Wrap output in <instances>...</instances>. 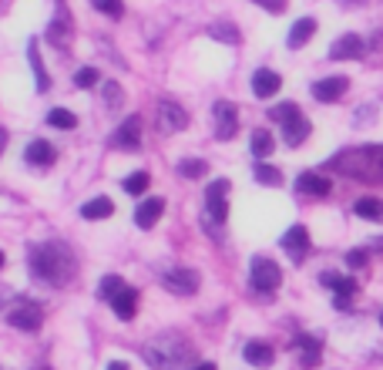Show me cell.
<instances>
[{"instance_id": "cell-1", "label": "cell", "mask_w": 383, "mask_h": 370, "mask_svg": "<svg viewBox=\"0 0 383 370\" xmlns=\"http://www.w3.org/2000/svg\"><path fill=\"white\" fill-rule=\"evenodd\" d=\"M27 263H31V273L38 276L40 283H47V286H64L77 270V259L71 253V246L61 242V239H47V242L31 246Z\"/></svg>"}, {"instance_id": "cell-2", "label": "cell", "mask_w": 383, "mask_h": 370, "mask_svg": "<svg viewBox=\"0 0 383 370\" xmlns=\"http://www.w3.org/2000/svg\"><path fill=\"white\" fill-rule=\"evenodd\" d=\"M329 169L357 182H383V145H357L336 158H329Z\"/></svg>"}, {"instance_id": "cell-3", "label": "cell", "mask_w": 383, "mask_h": 370, "mask_svg": "<svg viewBox=\"0 0 383 370\" xmlns=\"http://www.w3.org/2000/svg\"><path fill=\"white\" fill-rule=\"evenodd\" d=\"M141 353H145V360H148L152 370H178L185 367V360H189V340L182 333L165 330L158 337H152Z\"/></svg>"}, {"instance_id": "cell-4", "label": "cell", "mask_w": 383, "mask_h": 370, "mask_svg": "<svg viewBox=\"0 0 383 370\" xmlns=\"http://www.w3.org/2000/svg\"><path fill=\"white\" fill-rule=\"evenodd\" d=\"M249 283L252 290L259 293H272L279 283H283V270L272 263V259H263V256H256L252 259V270H249Z\"/></svg>"}, {"instance_id": "cell-5", "label": "cell", "mask_w": 383, "mask_h": 370, "mask_svg": "<svg viewBox=\"0 0 383 370\" xmlns=\"http://www.w3.org/2000/svg\"><path fill=\"white\" fill-rule=\"evenodd\" d=\"M162 283H165V290H172L175 296H192V293L198 290V273L192 270V266H172V270H165L162 273Z\"/></svg>"}, {"instance_id": "cell-6", "label": "cell", "mask_w": 383, "mask_h": 370, "mask_svg": "<svg viewBox=\"0 0 383 370\" xmlns=\"http://www.w3.org/2000/svg\"><path fill=\"white\" fill-rule=\"evenodd\" d=\"M212 121H215V138H219V141H232L235 132H239V111H235L232 101H215Z\"/></svg>"}, {"instance_id": "cell-7", "label": "cell", "mask_w": 383, "mask_h": 370, "mask_svg": "<svg viewBox=\"0 0 383 370\" xmlns=\"http://www.w3.org/2000/svg\"><path fill=\"white\" fill-rule=\"evenodd\" d=\"M185 125H189V115H185L182 105H175V101H158V132H162V135H178Z\"/></svg>"}, {"instance_id": "cell-8", "label": "cell", "mask_w": 383, "mask_h": 370, "mask_svg": "<svg viewBox=\"0 0 383 370\" xmlns=\"http://www.w3.org/2000/svg\"><path fill=\"white\" fill-rule=\"evenodd\" d=\"M226 195H229V182L226 178H215L209 189H205V213H209V219H215L219 226L226 222V215H229V202H226Z\"/></svg>"}, {"instance_id": "cell-9", "label": "cell", "mask_w": 383, "mask_h": 370, "mask_svg": "<svg viewBox=\"0 0 383 370\" xmlns=\"http://www.w3.org/2000/svg\"><path fill=\"white\" fill-rule=\"evenodd\" d=\"M320 283L336 293V300H333V303H336L340 310H346V307L353 303V296L360 293L357 279H350V276H340V273H320Z\"/></svg>"}, {"instance_id": "cell-10", "label": "cell", "mask_w": 383, "mask_h": 370, "mask_svg": "<svg viewBox=\"0 0 383 370\" xmlns=\"http://www.w3.org/2000/svg\"><path fill=\"white\" fill-rule=\"evenodd\" d=\"M111 145L121 148V152H134L138 145H141V118L138 115H128L121 125H118L115 138H111Z\"/></svg>"}, {"instance_id": "cell-11", "label": "cell", "mask_w": 383, "mask_h": 370, "mask_svg": "<svg viewBox=\"0 0 383 370\" xmlns=\"http://www.w3.org/2000/svg\"><path fill=\"white\" fill-rule=\"evenodd\" d=\"M7 323L17 327V330L34 333V330H40V323H44V313H40V307H34V303H20L17 310H10Z\"/></svg>"}, {"instance_id": "cell-12", "label": "cell", "mask_w": 383, "mask_h": 370, "mask_svg": "<svg viewBox=\"0 0 383 370\" xmlns=\"http://www.w3.org/2000/svg\"><path fill=\"white\" fill-rule=\"evenodd\" d=\"M364 54H366V44L357 34H343V38L333 40V47H329V58L333 61H357Z\"/></svg>"}, {"instance_id": "cell-13", "label": "cell", "mask_w": 383, "mask_h": 370, "mask_svg": "<svg viewBox=\"0 0 383 370\" xmlns=\"http://www.w3.org/2000/svg\"><path fill=\"white\" fill-rule=\"evenodd\" d=\"M71 34H75V27H71V14L61 7V14L51 20V27H47V40L61 47V51H68L71 47Z\"/></svg>"}, {"instance_id": "cell-14", "label": "cell", "mask_w": 383, "mask_h": 370, "mask_svg": "<svg viewBox=\"0 0 383 370\" xmlns=\"http://www.w3.org/2000/svg\"><path fill=\"white\" fill-rule=\"evenodd\" d=\"M292 347L299 350V364H303L306 370L320 367V360H323V344H320L316 337H306V333H303V337L292 340Z\"/></svg>"}, {"instance_id": "cell-15", "label": "cell", "mask_w": 383, "mask_h": 370, "mask_svg": "<svg viewBox=\"0 0 383 370\" xmlns=\"http://www.w3.org/2000/svg\"><path fill=\"white\" fill-rule=\"evenodd\" d=\"M279 242H283V249H286V253L299 263V259L309 253V229H306V226H292V229H289Z\"/></svg>"}, {"instance_id": "cell-16", "label": "cell", "mask_w": 383, "mask_h": 370, "mask_svg": "<svg viewBox=\"0 0 383 370\" xmlns=\"http://www.w3.org/2000/svg\"><path fill=\"white\" fill-rule=\"evenodd\" d=\"M346 88H350V81L343 75H333V78H323L313 84V98L316 101H336V98L346 95Z\"/></svg>"}, {"instance_id": "cell-17", "label": "cell", "mask_w": 383, "mask_h": 370, "mask_svg": "<svg viewBox=\"0 0 383 370\" xmlns=\"http://www.w3.org/2000/svg\"><path fill=\"white\" fill-rule=\"evenodd\" d=\"M296 189L303 195H313V199H326V195L333 192V182L326 176H316V172H303V176L296 178Z\"/></svg>"}, {"instance_id": "cell-18", "label": "cell", "mask_w": 383, "mask_h": 370, "mask_svg": "<svg viewBox=\"0 0 383 370\" xmlns=\"http://www.w3.org/2000/svg\"><path fill=\"white\" fill-rule=\"evenodd\" d=\"M279 88H283V78H279L276 71H269V68H259V71L252 75V95L256 98H272Z\"/></svg>"}, {"instance_id": "cell-19", "label": "cell", "mask_w": 383, "mask_h": 370, "mask_svg": "<svg viewBox=\"0 0 383 370\" xmlns=\"http://www.w3.org/2000/svg\"><path fill=\"white\" fill-rule=\"evenodd\" d=\"M242 357H246V364H252V367H269L276 360V350L269 347L266 340H249L242 347Z\"/></svg>"}, {"instance_id": "cell-20", "label": "cell", "mask_w": 383, "mask_h": 370, "mask_svg": "<svg viewBox=\"0 0 383 370\" xmlns=\"http://www.w3.org/2000/svg\"><path fill=\"white\" fill-rule=\"evenodd\" d=\"M162 213H165V199H145V202L138 206V213H134L138 229H152L155 222L162 219Z\"/></svg>"}, {"instance_id": "cell-21", "label": "cell", "mask_w": 383, "mask_h": 370, "mask_svg": "<svg viewBox=\"0 0 383 370\" xmlns=\"http://www.w3.org/2000/svg\"><path fill=\"white\" fill-rule=\"evenodd\" d=\"M24 158H27L31 165H40V169H47V165H51V162H54L58 155H54V145H51V141H44V138H34V141L24 148Z\"/></svg>"}, {"instance_id": "cell-22", "label": "cell", "mask_w": 383, "mask_h": 370, "mask_svg": "<svg viewBox=\"0 0 383 370\" xmlns=\"http://www.w3.org/2000/svg\"><path fill=\"white\" fill-rule=\"evenodd\" d=\"M134 307H138V290H132V286H121V290L111 296V310H115L121 320H132Z\"/></svg>"}, {"instance_id": "cell-23", "label": "cell", "mask_w": 383, "mask_h": 370, "mask_svg": "<svg viewBox=\"0 0 383 370\" xmlns=\"http://www.w3.org/2000/svg\"><path fill=\"white\" fill-rule=\"evenodd\" d=\"M283 138H286V145H303L309 138V121L303 115H292L289 121H283Z\"/></svg>"}, {"instance_id": "cell-24", "label": "cell", "mask_w": 383, "mask_h": 370, "mask_svg": "<svg viewBox=\"0 0 383 370\" xmlns=\"http://www.w3.org/2000/svg\"><path fill=\"white\" fill-rule=\"evenodd\" d=\"M27 61H31V68H34V78H38V91H47V88H51V78H47V68H44V61H40L38 38H31V44H27Z\"/></svg>"}, {"instance_id": "cell-25", "label": "cell", "mask_w": 383, "mask_h": 370, "mask_svg": "<svg viewBox=\"0 0 383 370\" xmlns=\"http://www.w3.org/2000/svg\"><path fill=\"white\" fill-rule=\"evenodd\" d=\"M111 213H115V202H111L108 195H97V199H91V202L81 206V215L91 219V222H95V219H108Z\"/></svg>"}, {"instance_id": "cell-26", "label": "cell", "mask_w": 383, "mask_h": 370, "mask_svg": "<svg viewBox=\"0 0 383 370\" xmlns=\"http://www.w3.org/2000/svg\"><path fill=\"white\" fill-rule=\"evenodd\" d=\"M313 34H316V20L303 17V20H296V24H292V31H289L286 40H289V47H303V44H306Z\"/></svg>"}, {"instance_id": "cell-27", "label": "cell", "mask_w": 383, "mask_h": 370, "mask_svg": "<svg viewBox=\"0 0 383 370\" xmlns=\"http://www.w3.org/2000/svg\"><path fill=\"white\" fill-rule=\"evenodd\" d=\"M353 213L360 215V219H366V222H383V202L373 199V195H366V199H360L353 206Z\"/></svg>"}, {"instance_id": "cell-28", "label": "cell", "mask_w": 383, "mask_h": 370, "mask_svg": "<svg viewBox=\"0 0 383 370\" xmlns=\"http://www.w3.org/2000/svg\"><path fill=\"white\" fill-rule=\"evenodd\" d=\"M252 155H256V158L272 155V132H266V128L252 132Z\"/></svg>"}, {"instance_id": "cell-29", "label": "cell", "mask_w": 383, "mask_h": 370, "mask_svg": "<svg viewBox=\"0 0 383 370\" xmlns=\"http://www.w3.org/2000/svg\"><path fill=\"white\" fill-rule=\"evenodd\" d=\"M205 172H209V165L202 158H182L178 162V176H185V178H202Z\"/></svg>"}, {"instance_id": "cell-30", "label": "cell", "mask_w": 383, "mask_h": 370, "mask_svg": "<svg viewBox=\"0 0 383 370\" xmlns=\"http://www.w3.org/2000/svg\"><path fill=\"white\" fill-rule=\"evenodd\" d=\"M121 185H125V192H128V195H141V192H148L152 176H148V172H134V176H128Z\"/></svg>"}, {"instance_id": "cell-31", "label": "cell", "mask_w": 383, "mask_h": 370, "mask_svg": "<svg viewBox=\"0 0 383 370\" xmlns=\"http://www.w3.org/2000/svg\"><path fill=\"white\" fill-rule=\"evenodd\" d=\"M209 38L226 40V44H239V27H235V24H212Z\"/></svg>"}, {"instance_id": "cell-32", "label": "cell", "mask_w": 383, "mask_h": 370, "mask_svg": "<svg viewBox=\"0 0 383 370\" xmlns=\"http://www.w3.org/2000/svg\"><path fill=\"white\" fill-rule=\"evenodd\" d=\"M47 125H54V128H77V118L68 108H54V111H47Z\"/></svg>"}, {"instance_id": "cell-33", "label": "cell", "mask_w": 383, "mask_h": 370, "mask_svg": "<svg viewBox=\"0 0 383 370\" xmlns=\"http://www.w3.org/2000/svg\"><path fill=\"white\" fill-rule=\"evenodd\" d=\"M101 95L108 101V108H121V105H125V91H121L118 81H104V84H101Z\"/></svg>"}, {"instance_id": "cell-34", "label": "cell", "mask_w": 383, "mask_h": 370, "mask_svg": "<svg viewBox=\"0 0 383 370\" xmlns=\"http://www.w3.org/2000/svg\"><path fill=\"white\" fill-rule=\"evenodd\" d=\"M256 182H263V185H279V182H283V172H279L276 165L259 162V165H256Z\"/></svg>"}, {"instance_id": "cell-35", "label": "cell", "mask_w": 383, "mask_h": 370, "mask_svg": "<svg viewBox=\"0 0 383 370\" xmlns=\"http://www.w3.org/2000/svg\"><path fill=\"white\" fill-rule=\"evenodd\" d=\"M121 286H125V279H121V276H115V273L104 276V279H101V286H97V296H101V300H111Z\"/></svg>"}, {"instance_id": "cell-36", "label": "cell", "mask_w": 383, "mask_h": 370, "mask_svg": "<svg viewBox=\"0 0 383 370\" xmlns=\"http://www.w3.org/2000/svg\"><path fill=\"white\" fill-rule=\"evenodd\" d=\"M292 115H299V108H296L292 101H283V105H272V108H269V118H272V121H279V125L289 121Z\"/></svg>"}, {"instance_id": "cell-37", "label": "cell", "mask_w": 383, "mask_h": 370, "mask_svg": "<svg viewBox=\"0 0 383 370\" xmlns=\"http://www.w3.org/2000/svg\"><path fill=\"white\" fill-rule=\"evenodd\" d=\"M97 78H101V75H97V68H77V71H75V84H77V88H95Z\"/></svg>"}, {"instance_id": "cell-38", "label": "cell", "mask_w": 383, "mask_h": 370, "mask_svg": "<svg viewBox=\"0 0 383 370\" xmlns=\"http://www.w3.org/2000/svg\"><path fill=\"white\" fill-rule=\"evenodd\" d=\"M91 3H95L104 17H121V14H125V3H121V0H91Z\"/></svg>"}, {"instance_id": "cell-39", "label": "cell", "mask_w": 383, "mask_h": 370, "mask_svg": "<svg viewBox=\"0 0 383 370\" xmlns=\"http://www.w3.org/2000/svg\"><path fill=\"white\" fill-rule=\"evenodd\" d=\"M366 259H370L366 249H350L346 253V266H366Z\"/></svg>"}, {"instance_id": "cell-40", "label": "cell", "mask_w": 383, "mask_h": 370, "mask_svg": "<svg viewBox=\"0 0 383 370\" xmlns=\"http://www.w3.org/2000/svg\"><path fill=\"white\" fill-rule=\"evenodd\" d=\"M259 7H266V10H272V14H283L286 10V0H256Z\"/></svg>"}, {"instance_id": "cell-41", "label": "cell", "mask_w": 383, "mask_h": 370, "mask_svg": "<svg viewBox=\"0 0 383 370\" xmlns=\"http://www.w3.org/2000/svg\"><path fill=\"white\" fill-rule=\"evenodd\" d=\"M104 370H128V364H121V360H111Z\"/></svg>"}, {"instance_id": "cell-42", "label": "cell", "mask_w": 383, "mask_h": 370, "mask_svg": "<svg viewBox=\"0 0 383 370\" xmlns=\"http://www.w3.org/2000/svg\"><path fill=\"white\" fill-rule=\"evenodd\" d=\"M3 148H7V132L0 128V152H3Z\"/></svg>"}, {"instance_id": "cell-43", "label": "cell", "mask_w": 383, "mask_h": 370, "mask_svg": "<svg viewBox=\"0 0 383 370\" xmlns=\"http://www.w3.org/2000/svg\"><path fill=\"white\" fill-rule=\"evenodd\" d=\"M192 370H215V364H198V367H192Z\"/></svg>"}, {"instance_id": "cell-44", "label": "cell", "mask_w": 383, "mask_h": 370, "mask_svg": "<svg viewBox=\"0 0 383 370\" xmlns=\"http://www.w3.org/2000/svg\"><path fill=\"white\" fill-rule=\"evenodd\" d=\"M3 263H7V259H3V253H0V270H3Z\"/></svg>"}, {"instance_id": "cell-45", "label": "cell", "mask_w": 383, "mask_h": 370, "mask_svg": "<svg viewBox=\"0 0 383 370\" xmlns=\"http://www.w3.org/2000/svg\"><path fill=\"white\" fill-rule=\"evenodd\" d=\"M377 246H380V249H383V239H380V242H377Z\"/></svg>"}, {"instance_id": "cell-46", "label": "cell", "mask_w": 383, "mask_h": 370, "mask_svg": "<svg viewBox=\"0 0 383 370\" xmlns=\"http://www.w3.org/2000/svg\"><path fill=\"white\" fill-rule=\"evenodd\" d=\"M38 370H51V367H38Z\"/></svg>"}, {"instance_id": "cell-47", "label": "cell", "mask_w": 383, "mask_h": 370, "mask_svg": "<svg viewBox=\"0 0 383 370\" xmlns=\"http://www.w3.org/2000/svg\"><path fill=\"white\" fill-rule=\"evenodd\" d=\"M380 323H383V313H380Z\"/></svg>"}]
</instances>
